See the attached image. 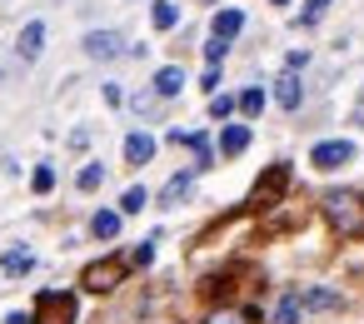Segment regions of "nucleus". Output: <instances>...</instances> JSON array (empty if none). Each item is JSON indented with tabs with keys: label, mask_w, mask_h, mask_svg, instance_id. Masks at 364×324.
I'll use <instances>...</instances> for the list:
<instances>
[{
	"label": "nucleus",
	"mask_w": 364,
	"mask_h": 324,
	"mask_svg": "<svg viewBox=\"0 0 364 324\" xmlns=\"http://www.w3.org/2000/svg\"><path fill=\"white\" fill-rule=\"evenodd\" d=\"M125 269H130L125 259H95V264L80 274V284H85L90 294H110V289H120V284H125Z\"/></svg>",
	"instance_id": "nucleus-2"
},
{
	"label": "nucleus",
	"mask_w": 364,
	"mask_h": 324,
	"mask_svg": "<svg viewBox=\"0 0 364 324\" xmlns=\"http://www.w3.org/2000/svg\"><path fill=\"white\" fill-rule=\"evenodd\" d=\"M225 55H230V40H215V36H210V45H205V60H210V65H220Z\"/></svg>",
	"instance_id": "nucleus-25"
},
{
	"label": "nucleus",
	"mask_w": 364,
	"mask_h": 324,
	"mask_svg": "<svg viewBox=\"0 0 364 324\" xmlns=\"http://www.w3.org/2000/svg\"><path fill=\"white\" fill-rule=\"evenodd\" d=\"M190 185H195V170H180V175L160 190V205H165V210H170V205H180V200L190 195Z\"/></svg>",
	"instance_id": "nucleus-14"
},
{
	"label": "nucleus",
	"mask_w": 364,
	"mask_h": 324,
	"mask_svg": "<svg viewBox=\"0 0 364 324\" xmlns=\"http://www.w3.org/2000/svg\"><path fill=\"white\" fill-rule=\"evenodd\" d=\"M85 55L90 60H115V55H125V36L120 31H90L85 36Z\"/></svg>",
	"instance_id": "nucleus-5"
},
{
	"label": "nucleus",
	"mask_w": 364,
	"mask_h": 324,
	"mask_svg": "<svg viewBox=\"0 0 364 324\" xmlns=\"http://www.w3.org/2000/svg\"><path fill=\"white\" fill-rule=\"evenodd\" d=\"M299 299H304V314H309V309H339V294H334V289H304Z\"/></svg>",
	"instance_id": "nucleus-18"
},
{
	"label": "nucleus",
	"mask_w": 364,
	"mask_h": 324,
	"mask_svg": "<svg viewBox=\"0 0 364 324\" xmlns=\"http://www.w3.org/2000/svg\"><path fill=\"white\" fill-rule=\"evenodd\" d=\"M299 319H304V299H299V289H289L274 304V324H299Z\"/></svg>",
	"instance_id": "nucleus-16"
},
{
	"label": "nucleus",
	"mask_w": 364,
	"mask_h": 324,
	"mask_svg": "<svg viewBox=\"0 0 364 324\" xmlns=\"http://www.w3.org/2000/svg\"><path fill=\"white\" fill-rule=\"evenodd\" d=\"M6 324H31V314H26V309H16V314H6Z\"/></svg>",
	"instance_id": "nucleus-30"
},
{
	"label": "nucleus",
	"mask_w": 364,
	"mask_h": 324,
	"mask_svg": "<svg viewBox=\"0 0 364 324\" xmlns=\"http://www.w3.org/2000/svg\"><path fill=\"white\" fill-rule=\"evenodd\" d=\"M324 220H329L339 234H359V230H364V195H354V190H329V195H324Z\"/></svg>",
	"instance_id": "nucleus-1"
},
{
	"label": "nucleus",
	"mask_w": 364,
	"mask_h": 324,
	"mask_svg": "<svg viewBox=\"0 0 364 324\" xmlns=\"http://www.w3.org/2000/svg\"><path fill=\"white\" fill-rule=\"evenodd\" d=\"M150 21H155V31H175L180 26V6H175V0H155Z\"/></svg>",
	"instance_id": "nucleus-17"
},
{
	"label": "nucleus",
	"mask_w": 364,
	"mask_h": 324,
	"mask_svg": "<svg viewBox=\"0 0 364 324\" xmlns=\"http://www.w3.org/2000/svg\"><path fill=\"white\" fill-rule=\"evenodd\" d=\"M125 160H130V165H150V160H155V135L130 130V135H125Z\"/></svg>",
	"instance_id": "nucleus-10"
},
{
	"label": "nucleus",
	"mask_w": 364,
	"mask_h": 324,
	"mask_svg": "<svg viewBox=\"0 0 364 324\" xmlns=\"http://www.w3.org/2000/svg\"><path fill=\"white\" fill-rule=\"evenodd\" d=\"M230 110H235V95H215V100H210V115H215V120H225Z\"/></svg>",
	"instance_id": "nucleus-27"
},
{
	"label": "nucleus",
	"mask_w": 364,
	"mask_h": 324,
	"mask_svg": "<svg viewBox=\"0 0 364 324\" xmlns=\"http://www.w3.org/2000/svg\"><path fill=\"white\" fill-rule=\"evenodd\" d=\"M130 110H140V115H155V110H160V95H155V90H150V95H135V100H130Z\"/></svg>",
	"instance_id": "nucleus-26"
},
{
	"label": "nucleus",
	"mask_w": 364,
	"mask_h": 324,
	"mask_svg": "<svg viewBox=\"0 0 364 324\" xmlns=\"http://www.w3.org/2000/svg\"><path fill=\"white\" fill-rule=\"evenodd\" d=\"M235 105H240V110H245V120H250V115H259V110H264V90H255V85H250V90H240V100H235Z\"/></svg>",
	"instance_id": "nucleus-20"
},
{
	"label": "nucleus",
	"mask_w": 364,
	"mask_h": 324,
	"mask_svg": "<svg viewBox=\"0 0 364 324\" xmlns=\"http://www.w3.org/2000/svg\"><path fill=\"white\" fill-rule=\"evenodd\" d=\"M240 31H245V11H215V21H210L215 40H235Z\"/></svg>",
	"instance_id": "nucleus-11"
},
{
	"label": "nucleus",
	"mask_w": 364,
	"mask_h": 324,
	"mask_svg": "<svg viewBox=\"0 0 364 324\" xmlns=\"http://www.w3.org/2000/svg\"><path fill=\"white\" fill-rule=\"evenodd\" d=\"M105 105H125V85H105Z\"/></svg>",
	"instance_id": "nucleus-29"
},
{
	"label": "nucleus",
	"mask_w": 364,
	"mask_h": 324,
	"mask_svg": "<svg viewBox=\"0 0 364 324\" xmlns=\"http://www.w3.org/2000/svg\"><path fill=\"white\" fill-rule=\"evenodd\" d=\"M31 185H36V195H50V190H55V170H50V165H36Z\"/></svg>",
	"instance_id": "nucleus-22"
},
{
	"label": "nucleus",
	"mask_w": 364,
	"mask_h": 324,
	"mask_svg": "<svg viewBox=\"0 0 364 324\" xmlns=\"http://www.w3.org/2000/svg\"><path fill=\"white\" fill-rule=\"evenodd\" d=\"M150 90H155L160 100H175V95L185 90V70H180V65H160V70H155V85H150Z\"/></svg>",
	"instance_id": "nucleus-8"
},
{
	"label": "nucleus",
	"mask_w": 364,
	"mask_h": 324,
	"mask_svg": "<svg viewBox=\"0 0 364 324\" xmlns=\"http://www.w3.org/2000/svg\"><path fill=\"white\" fill-rule=\"evenodd\" d=\"M0 269H6L11 279H21V274H31V269H36V254H31L26 244H16V249L0 254Z\"/></svg>",
	"instance_id": "nucleus-12"
},
{
	"label": "nucleus",
	"mask_w": 364,
	"mask_h": 324,
	"mask_svg": "<svg viewBox=\"0 0 364 324\" xmlns=\"http://www.w3.org/2000/svg\"><path fill=\"white\" fill-rule=\"evenodd\" d=\"M205 324H250V314H245V309H215Z\"/></svg>",
	"instance_id": "nucleus-23"
},
{
	"label": "nucleus",
	"mask_w": 364,
	"mask_h": 324,
	"mask_svg": "<svg viewBox=\"0 0 364 324\" xmlns=\"http://www.w3.org/2000/svg\"><path fill=\"white\" fill-rule=\"evenodd\" d=\"M120 220H125L120 210H95V220H90V234H95V239H115V234H120Z\"/></svg>",
	"instance_id": "nucleus-15"
},
{
	"label": "nucleus",
	"mask_w": 364,
	"mask_h": 324,
	"mask_svg": "<svg viewBox=\"0 0 364 324\" xmlns=\"http://www.w3.org/2000/svg\"><path fill=\"white\" fill-rule=\"evenodd\" d=\"M309 160H314L319 170H339V165L354 160V145H349V140H319V145L309 150Z\"/></svg>",
	"instance_id": "nucleus-6"
},
{
	"label": "nucleus",
	"mask_w": 364,
	"mask_h": 324,
	"mask_svg": "<svg viewBox=\"0 0 364 324\" xmlns=\"http://www.w3.org/2000/svg\"><path fill=\"white\" fill-rule=\"evenodd\" d=\"M145 200H150V195H145L140 185H130V190L120 195V215H140V210H145Z\"/></svg>",
	"instance_id": "nucleus-21"
},
{
	"label": "nucleus",
	"mask_w": 364,
	"mask_h": 324,
	"mask_svg": "<svg viewBox=\"0 0 364 324\" xmlns=\"http://www.w3.org/2000/svg\"><path fill=\"white\" fill-rule=\"evenodd\" d=\"M16 50H21V60H41V50H46V21H31V26L21 31Z\"/></svg>",
	"instance_id": "nucleus-7"
},
{
	"label": "nucleus",
	"mask_w": 364,
	"mask_h": 324,
	"mask_svg": "<svg viewBox=\"0 0 364 324\" xmlns=\"http://www.w3.org/2000/svg\"><path fill=\"white\" fill-rule=\"evenodd\" d=\"M284 185H289V165H269V175L255 185V195H250V205L255 210H269L279 195H284Z\"/></svg>",
	"instance_id": "nucleus-4"
},
{
	"label": "nucleus",
	"mask_w": 364,
	"mask_h": 324,
	"mask_svg": "<svg viewBox=\"0 0 364 324\" xmlns=\"http://www.w3.org/2000/svg\"><path fill=\"white\" fill-rule=\"evenodd\" d=\"M269 6H289V0H269Z\"/></svg>",
	"instance_id": "nucleus-31"
},
{
	"label": "nucleus",
	"mask_w": 364,
	"mask_h": 324,
	"mask_svg": "<svg viewBox=\"0 0 364 324\" xmlns=\"http://www.w3.org/2000/svg\"><path fill=\"white\" fill-rule=\"evenodd\" d=\"M274 100H279L284 110H299V105H304V85H299L294 70H284V75L274 80Z\"/></svg>",
	"instance_id": "nucleus-9"
},
{
	"label": "nucleus",
	"mask_w": 364,
	"mask_h": 324,
	"mask_svg": "<svg viewBox=\"0 0 364 324\" xmlns=\"http://www.w3.org/2000/svg\"><path fill=\"white\" fill-rule=\"evenodd\" d=\"M75 185H80V195H90V190H100V185H105V165H95V160H90V165H85V170L75 175Z\"/></svg>",
	"instance_id": "nucleus-19"
},
{
	"label": "nucleus",
	"mask_w": 364,
	"mask_h": 324,
	"mask_svg": "<svg viewBox=\"0 0 364 324\" xmlns=\"http://www.w3.org/2000/svg\"><path fill=\"white\" fill-rule=\"evenodd\" d=\"M250 150V125H225L220 130V155H245Z\"/></svg>",
	"instance_id": "nucleus-13"
},
{
	"label": "nucleus",
	"mask_w": 364,
	"mask_h": 324,
	"mask_svg": "<svg viewBox=\"0 0 364 324\" xmlns=\"http://www.w3.org/2000/svg\"><path fill=\"white\" fill-rule=\"evenodd\" d=\"M329 6H334V0H304V16H299V21H304V26H314V21H319Z\"/></svg>",
	"instance_id": "nucleus-24"
},
{
	"label": "nucleus",
	"mask_w": 364,
	"mask_h": 324,
	"mask_svg": "<svg viewBox=\"0 0 364 324\" xmlns=\"http://www.w3.org/2000/svg\"><path fill=\"white\" fill-rule=\"evenodd\" d=\"M31 324H75V294H60V289L41 294V309L31 314Z\"/></svg>",
	"instance_id": "nucleus-3"
},
{
	"label": "nucleus",
	"mask_w": 364,
	"mask_h": 324,
	"mask_svg": "<svg viewBox=\"0 0 364 324\" xmlns=\"http://www.w3.org/2000/svg\"><path fill=\"white\" fill-rule=\"evenodd\" d=\"M155 259V239H145V244H135V254H130V264H150Z\"/></svg>",
	"instance_id": "nucleus-28"
}]
</instances>
